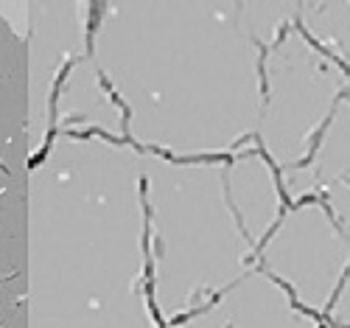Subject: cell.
<instances>
[{
	"label": "cell",
	"instance_id": "cell-8",
	"mask_svg": "<svg viewBox=\"0 0 350 328\" xmlns=\"http://www.w3.org/2000/svg\"><path fill=\"white\" fill-rule=\"evenodd\" d=\"M168 328H319L291 294L264 270H252L199 312L168 323Z\"/></svg>",
	"mask_w": 350,
	"mask_h": 328
},
{
	"label": "cell",
	"instance_id": "cell-3",
	"mask_svg": "<svg viewBox=\"0 0 350 328\" xmlns=\"http://www.w3.org/2000/svg\"><path fill=\"white\" fill-rule=\"evenodd\" d=\"M152 294L165 323H177L244 275L280 219L283 191L269 160H174L143 152Z\"/></svg>",
	"mask_w": 350,
	"mask_h": 328
},
{
	"label": "cell",
	"instance_id": "cell-2",
	"mask_svg": "<svg viewBox=\"0 0 350 328\" xmlns=\"http://www.w3.org/2000/svg\"><path fill=\"white\" fill-rule=\"evenodd\" d=\"M25 328H157L143 152L56 132L28 177Z\"/></svg>",
	"mask_w": 350,
	"mask_h": 328
},
{
	"label": "cell",
	"instance_id": "cell-7",
	"mask_svg": "<svg viewBox=\"0 0 350 328\" xmlns=\"http://www.w3.org/2000/svg\"><path fill=\"white\" fill-rule=\"evenodd\" d=\"M280 191L295 202L323 199L334 222L350 236V73L311 129L300 166L280 174Z\"/></svg>",
	"mask_w": 350,
	"mask_h": 328
},
{
	"label": "cell",
	"instance_id": "cell-5",
	"mask_svg": "<svg viewBox=\"0 0 350 328\" xmlns=\"http://www.w3.org/2000/svg\"><path fill=\"white\" fill-rule=\"evenodd\" d=\"M258 270L278 281L300 309L323 314L350 270V236L317 199L295 202L258 253Z\"/></svg>",
	"mask_w": 350,
	"mask_h": 328
},
{
	"label": "cell",
	"instance_id": "cell-1",
	"mask_svg": "<svg viewBox=\"0 0 350 328\" xmlns=\"http://www.w3.org/2000/svg\"><path fill=\"white\" fill-rule=\"evenodd\" d=\"M295 14L297 3H104L90 59L137 143L211 160L258 129L260 53Z\"/></svg>",
	"mask_w": 350,
	"mask_h": 328
},
{
	"label": "cell",
	"instance_id": "cell-11",
	"mask_svg": "<svg viewBox=\"0 0 350 328\" xmlns=\"http://www.w3.org/2000/svg\"><path fill=\"white\" fill-rule=\"evenodd\" d=\"M328 328H342V325H334V323H331V325H328Z\"/></svg>",
	"mask_w": 350,
	"mask_h": 328
},
{
	"label": "cell",
	"instance_id": "cell-9",
	"mask_svg": "<svg viewBox=\"0 0 350 328\" xmlns=\"http://www.w3.org/2000/svg\"><path fill=\"white\" fill-rule=\"evenodd\" d=\"M56 129L65 135H101L121 140L126 135L124 107L112 99L90 53L76 59L62 76L59 90L53 96Z\"/></svg>",
	"mask_w": 350,
	"mask_h": 328
},
{
	"label": "cell",
	"instance_id": "cell-10",
	"mask_svg": "<svg viewBox=\"0 0 350 328\" xmlns=\"http://www.w3.org/2000/svg\"><path fill=\"white\" fill-rule=\"evenodd\" d=\"M328 317H331V323L334 325H342V328H350V275H347V281H345V286H342V292H339V297L328 306V312H325Z\"/></svg>",
	"mask_w": 350,
	"mask_h": 328
},
{
	"label": "cell",
	"instance_id": "cell-6",
	"mask_svg": "<svg viewBox=\"0 0 350 328\" xmlns=\"http://www.w3.org/2000/svg\"><path fill=\"white\" fill-rule=\"evenodd\" d=\"M90 3H28L25 87H28V157L45 146L53 112V87L65 65L87 56L90 42Z\"/></svg>",
	"mask_w": 350,
	"mask_h": 328
},
{
	"label": "cell",
	"instance_id": "cell-4",
	"mask_svg": "<svg viewBox=\"0 0 350 328\" xmlns=\"http://www.w3.org/2000/svg\"><path fill=\"white\" fill-rule=\"evenodd\" d=\"M345 68L317 51L288 25L264 56V104L258 118L260 143L280 174L297 168L311 129L345 79Z\"/></svg>",
	"mask_w": 350,
	"mask_h": 328
}]
</instances>
